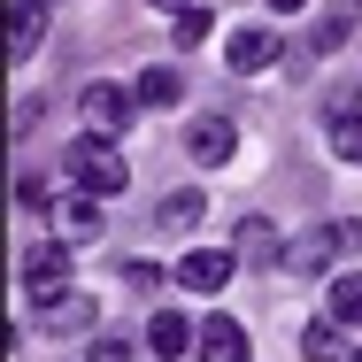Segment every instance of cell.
Returning a JSON list of instances; mask_svg holds the SVG:
<instances>
[{"label": "cell", "instance_id": "16", "mask_svg": "<svg viewBox=\"0 0 362 362\" xmlns=\"http://www.w3.org/2000/svg\"><path fill=\"white\" fill-rule=\"evenodd\" d=\"M324 139H332V154H347V162H362V116L332 100V124H324Z\"/></svg>", "mask_w": 362, "mask_h": 362}, {"label": "cell", "instance_id": "22", "mask_svg": "<svg viewBox=\"0 0 362 362\" xmlns=\"http://www.w3.org/2000/svg\"><path fill=\"white\" fill-rule=\"evenodd\" d=\"M146 8H162V16H185V8H201V0H146Z\"/></svg>", "mask_w": 362, "mask_h": 362}, {"label": "cell", "instance_id": "7", "mask_svg": "<svg viewBox=\"0 0 362 362\" xmlns=\"http://www.w3.org/2000/svg\"><path fill=\"white\" fill-rule=\"evenodd\" d=\"M332 255H339V223H316V231H300V239L286 247V270L293 278H316Z\"/></svg>", "mask_w": 362, "mask_h": 362}, {"label": "cell", "instance_id": "15", "mask_svg": "<svg viewBox=\"0 0 362 362\" xmlns=\"http://www.w3.org/2000/svg\"><path fill=\"white\" fill-rule=\"evenodd\" d=\"M132 93H139V108H177V100H185V77L177 70H146Z\"/></svg>", "mask_w": 362, "mask_h": 362}, {"label": "cell", "instance_id": "19", "mask_svg": "<svg viewBox=\"0 0 362 362\" xmlns=\"http://www.w3.org/2000/svg\"><path fill=\"white\" fill-rule=\"evenodd\" d=\"M209 31H216V16H209V8H185V16H177V47H201Z\"/></svg>", "mask_w": 362, "mask_h": 362}, {"label": "cell", "instance_id": "1", "mask_svg": "<svg viewBox=\"0 0 362 362\" xmlns=\"http://www.w3.org/2000/svg\"><path fill=\"white\" fill-rule=\"evenodd\" d=\"M62 177H70L77 193H93V201H116L124 185H132V170H124V154H116V139H70V154H62Z\"/></svg>", "mask_w": 362, "mask_h": 362}, {"label": "cell", "instance_id": "14", "mask_svg": "<svg viewBox=\"0 0 362 362\" xmlns=\"http://www.w3.org/2000/svg\"><path fill=\"white\" fill-rule=\"evenodd\" d=\"M324 316H332V324H347V332H362V278H332Z\"/></svg>", "mask_w": 362, "mask_h": 362}, {"label": "cell", "instance_id": "5", "mask_svg": "<svg viewBox=\"0 0 362 362\" xmlns=\"http://www.w3.org/2000/svg\"><path fill=\"white\" fill-rule=\"evenodd\" d=\"M231 270H239V247H193V255L177 262V286L185 293H223Z\"/></svg>", "mask_w": 362, "mask_h": 362}, {"label": "cell", "instance_id": "13", "mask_svg": "<svg viewBox=\"0 0 362 362\" xmlns=\"http://www.w3.org/2000/svg\"><path fill=\"white\" fill-rule=\"evenodd\" d=\"M300 355H308V362H339V355H347V324H332V316H316V324L300 332Z\"/></svg>", "mask_w": 362, "mask_h": 362}, {"label": "cell", "instance_id": "20", "mask_svg": "<svg viewBox=\"0 0 362 362\" xmlns=\"http://www.w3.org/2000/svg\"><path fill=\"white\" fill-rule=\"evenodd\" d=\"M85 362H132V339H116V332H100V339L85 347Z\"/></svg>", "mask_w": 362, "mask_h": 362}, {"label": "cell", "instance_id": "18", "mask_svg": "<svg viewBox=\"0 0 362 362\" xmlns=\"http://www.w3.org/2000/svg\"><path fill=\"white\" fill-rule=\"evenodd\" d=\"M77 324H93V300H85V293L54 300V308H39V332H77Z\"/></svg>", "mask_w": 362, "mask_h": 362}, {"label": "cell", "instance_id": "9", "mask_svg": "<svg viewBox=\"0 0 362 362\" xmlns=\"http://www.w3.org/2000/svg\"><path fill=\"white\" fill-rule=\"evenodd\" d=\"M54 231H62V247H85V239H100V201L93 193H77L54 209Z\"/></svg>", "mask_w": 362, "mask_h": 362}, {"label": "cell", "instance_id": "11", "mask_svg": "<svg viewBox=\"0 0 362 362\" xmlns=\"http://www.w3.org/2000/svg\"><path fill=\"white\" fill-rule=\"evenodd\" d=\"M239 262H255V270H278V262H286L278 231H270L262 216H247V223H239Z\"/></svg>", "mask_w": 362, "mask_h": 362}, {"label": "cell", "instance_id": "21", "mask_svg": "<svg viewBox=\"0 0 362 362\" xmlns=\"http://www.w3.org/2000/svg\"><path fill=\"white\" fill-rule=\"evenodd\" d=\"M339 255H362V216H347V223H339Z\"/></svg>", "mask_w": 362, "mask_h": 362}, {"label": "cell", "instance_id": "6", "mask_svg": "<svg viewBox=\"0 0 362 362\" xmlns=\"http://www.w3.org/2000/svg\"><path fill=\"white\" fill-rule=\"evenodd\" d=\"M231 146H239L231 116H193V124H185V154H193L201 170H223V162H231Z\"/></svg>", "mask_w": 362, "mask_h": 362}, {"label": "cell", "instance_id": "3", "mask_svg": "<svg viewBox=\"0 0 362 362\" xmlns=\"http://www.w3.org/2000/svg\"><path fill=\"white\" fill-rule=\"evenodd\" d=\"M132 108H139V93H132V85H108V77H93V85H85V132H93V139H116V132L132 124Z\"/></svg>", "mask_w": 362, "mask_h": 362}, {"label": "cell", "instance_id": "4", "mask_svg": "<svg viewBox=\"0 0 362 362\" xmlns=\"http://www.w3.org/2000/svg\"><path fill=\"white\" fill-rule=\"evenodd\" d=\"M278 54H286V47H278V31H262V23H247V31H231V39H223V70H231V77H262Z\"/></svg>", "mask_w": 362, "mask_h": 362}, {"label": "cell", "instance_id": "17", "mask_svg": "<svg viewBox=\"0 0 362 362\" xmlns=\"http://www.w3.org/2000/svg\"><path fill=\"white\" fill-rule=\"evenodd\" d=\"M193 223H201V193H193V185L170 193V201L154 209V231H193Z\"/></svg>", "mask_w": 362, "mask_h": 362}, {"label": "cell", "instance_id": "2", "mask_svg": "<svg viewBox=\"0 0 362 362\" xmlns=\"http://www.w3.org/2000/svg\"><path fill=\"white\" fill-rule=\"evenodd\" d=\"M16 278H23V300H39V308H54V300H70V247H62V239H39V247H31V255H23V270H16Z\"/></svg>", "mask_w": 362, "mask_h": 362}, {"label": "cell", "instance_id": "10", "mask_svg": "<svg viewBox=\"0 0 362 362\" xmlns=\"http://www.w3.org/2000/svg\"><path fill=\"white\" fill-rule=\"evenodd\" d=\"M47 39V0H16L8 8V54H31Z\"/></svg>", "mask_w": 362, "mask_h": 362}, {"label": "cell", "instance_id": "8", "mask_svg": "<svg viewBox=\"0 0 362 362\" xmlns=\"http://www.w3.org/2000/svg\"><path fill=\"white\" fill-rule=\"evenodd\" d=\"M193 355H201V362H247V332H239L231 316H209L201 339H193Z\"/></svg>", "mask_w": 362, "mask_h": 362}, {"label": "cell", "instance_id": "12", "mask_svg": "<svg viewBox=\"0 0 362 362\" xmlns=\"http://www.w3.org/2000/svg\"><path fill=\"white\" fill-rule=\"evenodd\" d=\"M193 339H201V332H193L177 308H154V324H146V347H154V355H185Z\"/></svg>", "mask_w": 362, "mask_h": 362}, {"label": "cell", "instance_id": "23", "mask_svg": "<svg viewBox=\"0 0 362 362\" xmlns=\"http://www.w3.org/2000/svg\"><path fill=\"white\" fill-rule=\"evenodd\" d=\"M270 8H278V16H300V8H308V0H270Z\"/></svg>", "mask_w": 362, "mask_h": 362}, {"label": "cell", "instance_id": "24", "mask_svg": "<svg viewBox=\"0 0 362 362\" xmlns=\"http://www.w3.org/2000/svg\"><path fill=\"white\" fill-rule=\"evenodd\" d=\"M355 362H362V355H355Z\"/></svg>", "mask_w": 362, "mask_h": 362}]
</instances>
